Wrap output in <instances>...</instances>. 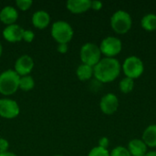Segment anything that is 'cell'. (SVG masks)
<instances>
[{"label": "cell", "mask_w": 156, "mask_h": 156, "mask_svg": "<svg viewBox=\"0 0 156 156\" xmlns=\"http://www.w3.org/2000/svg\"><path fill=\"white\" fill-rule=\"evenodd\" d=\"M121 64L114 58H103L93 67V76L102 83L113 81L121 73Z\"/></svg>", "instance_id": "obj_1"}, {"label": "cell", "mask_w": 156, "mask_h": 156, "mask_svg": "<svg viewBox=\"0 0 156 156\" xmlns=\"http://www.w3.org/2000/svg\"><path fill=\"white\" fill-rule=\"evenodd\" d=\"M20 76L13 69H7L0 74V93L12 95L19 89Z\"/></svg>", "instance_id": "obj_2"}, {"label": "cell", "mask_w": 156, "mask_h": 156, "mask_svg": "<svg viewBox=\"0 0 156 156\" xmlns=\"http://www.w3.org/2000/svg\"><path fill=\"white\" fill-rule=\"evenodd\" d=\"M73 28L66 21L58 20L53 23L51 36L58 44H68L73 37Z\"/></svg>", "instance_id": "obj_3"}, {"label": "cell", "mask_w": 156, "mask_h": 156, "mask_svg": "<svg viewBox=\"0 0 156 156\" xmlns=\"http://www.w3.org/2000/svg\"><path fill=\"white\" fill-rule=\"evenodd\" d=\"M133 24L131 15L124 10H118L111 17V26L112 29L118 34L127 33Z\"/></svg>", "instance_id": "obj_4"}, {"label": "cell", "mask_w": 156, "mask_h": 156, "mask_svg": "<svg viewBox=\"0 0 156 156\" xmlns=\"http://www.w3.org/2000/svg\"><path fill=\"white\" fill-rule=\"evenodd\" d=\"M80 59L83 64L94 67L101 59V52L100 47L95 43L88 42L85 43L80 48Z\"/></svg>", "instance_id": "obj_5"}, {"label": "cell", "mask_w": 156, "mask_h": 156, "mask_svg": "<svg viewBox=\"0 0 156 156\" xmlns=\"http://www.w3.org/2000/svg\"><path fill=\"white\" fill-rule=\"evenodd\" d=\"M122 70L126 77L134 80L144 73V65L140 58L136 56H130L125 58L122 64Z\"/></svg>", "instance_id": "obj_6"}, {"label": "cell", "mask_w": 156, "mask_h": 156, "mask_svg": "<svg viewBox=\"0 0 156 156\" xmlns=\"http://www.w3.org/2000/svg\"><path fill=\"white\" fill-rule=\"evenodd\" d=\"M122 48V40L116 37L109 36L102 39L100 45L101 54L105 55L106 58H113L118 55Z\"/></svg>", "instance_id": "obj_7"}, {"label": "cell", "mask_w": 156, "mask_h": 156, "mask_svg": "<svg viewBox=\"0 0 156 156\" xmlns=\"http://www.w3.org/2000/svg\"><path fill=\"white\" fill-rule=\"evenodd\" d=\"M20 108L14 100L4 98L0 99V116L5 119H14L18 116Z\"/></svg>", "instance_id": "obj_8"}, {"label": "cell", "mask_w": 156, "mask_h": 156, "mask_svg": "<svg viewBox=\"0 0 156 156\" xmlns=\"http://www.w3.org/2000/svg\"><path fill=\"white\" fill-rule=\"evenodd\" d=\"M119 107V99L113 93H107L105 94L101 101H100V108L101 112L105 114H113Z\"/></svg>", "instance_id": "obj_9"}, {"label": "cell", "mask_w": 156, "mask_h": 156, "mask_svg": "<svg viewBox=\"0 0 156 156\" xmlns=\"http://www.w3.org/2000/svg\"><path fill=\"white\" fill-rule=\"evenodd\" d=\"M34 68V60L28 55H22L15 63V71L20 76H27Z\"/></svg>", "instance_id": "obj_10"}, {"label": "cell", "mask_w": 156, "mask_h": 156, "mask_svg": "<svg viewBox=\"0 0 156 156\" xmlns=\"http://www.w3.org/2000/svg\"><path fill=\"white\" fill-rule=\"evenodd\" d=\"M24 28L17 24L6 26L3 30V37L8 42H18L23 39Z\"/></svg>", "instance_id": "obj_11"}, {"label": "cell", "mask_w": 156, "mask_h": 156, "mask_svg": "<svg viewBox=\"0 0 156 156\" xmlns=\"http://www.w3.org/2000/svg\"><path fill=\"white\" fill-rule=\"evenodd\" d=\"M18 18L17 10L12 5H5L0 11V20L6 26L16 24Z\"/></svg>", "instance_id": "obj_12"}, {"label": "cell", "mask_w": 156, "mask_h": 156, "mask_svg": "<svg viewBox=\"0 0 156 156\" xmlns=\"http://www.w3.org/2000/svg\"><path fill=\"white\" fill-rule=\"evenodd\" d=\"M32 23L35 27L38 29H44L50 23V16L47 11L38 10L32 16Z\"/></svg>", "instance_id": "obj_13"}, {"label": "cell", "mask_w": 156, "mask_h": 156, "mask_svg": "<svg viewBox=\"0 0 156 156\" xmlns=\"http://www.w3.org/2000/svg\"><path fill=\"white\" fill-rule=\"evenodd\" d=\"M128 151L132 156H145L147 152V145L142 139H133L129 142Z\"/></svg>", "instance_id": "obj_14"}, {"label": "cell", "mask_w": 156, "mask_h": 156, "mask_svg": "<svg viewBox=\"0 0 156 156\" xmlns=\"http://www.w3.org/2000/svg\"><path fill=\"white\" fill-rule=\"evenodd\" d=\"M90 0H69L66 4L67 8L74 14L86 12L90 8Z\"/></svg>", "instance_id": "obj_15"}, {"label": "cell", "mask_w": 156, "mask_h": 156, "mask_svg": "<svg viewBox=\"0 0 156 156\" xmlns=\"http://www.w3.org/2000/svg\"><path fill=\"white\" fill-rule=\"evenodd\" d=\"M142 140L147 147H156V124H151L144 130Z\"/></svg>", "instance_id": "obj_16"}, {"label": "cell", "mask_w": 156, "mask_h": 156, "mask_svg": "<svg viewBox=\"0 0 156 156\" xmlns=\"http://www.w3.org/2000/svg\"><path fill=\"white\" fill-rule=\"evenodd\" d=\"M76 74L80 80L81 81L88 80L93 76V67L82 63L78 67L76 70Z\"/></svg>", "instance_id": "obj_17"}, {"label": "cell", "mask_w": 156, "mask_h": 156, "mask_svg": "<svg viewBox=\"0 0 156 156\" xmlns=\"http://www.w3.org/2000/svg\"><path fill=\"white\" fill-rule=\"evenodd\" d=\"M142 27L147 31H154L156 29V15L154 13L146 14L141 20Z\"/></svg>", "instance_id": "obj_18"}, {"label": "cell", "mask_w": 156, "mask_h": 156, "mask_svg": "<svg viewBox=\"0 0 156 156\" xmlns=\"http://www.w3.org/2000/svg\"><path fill=\"white\" fill-rule=\"evenodd\" d=\"M34 87H35V80L30 75L20 77V80H19V89L20 90H22L24 91H29V90H33Z\"/></svg>", "instance_id": "obj_19"}, {"label": "cell", "mask_w": 156, "mask_h": 156, "mask_svg": "<svg viewBox=\"0 0 156 156\" xmlns=\"http://www.w3.org/2000/svg\"><path fill=\"white\" fill-rule=\"evenodd\" d=\"M119 88H120V90L123 93L131 92L134 88V80L128 78V77L123 78L119 83Z\"/></svg>", "instance_id": "obj_20"}, {"label": "cell", "mask_w": 156, "mask_h": 156, "mask_svg": "<svg viewBox=\"0 0 156 156\" xmlns=\"http://www.w3.org/2000/svg\"><path fill=\"white\" fill-rule=\"evenodd\" d=\"M110 156H132L128 149L124 146H116L110 153Z\"/></svg>", "instance_id": "obj_21"}, {"label": "cell", "mask_w": 156, "mask_h": 156, "mask_svg": "<svg viewBox=\"0 0 156 156\" xmlns=\"http://www.w3.org/2000/svg\"><path fill=\"white\" fill-rule=\"evenodd\" d=\"M88 156H110V153L107 149L96 146L90 151Z\"/></svg>", "instance_id": "obj_22"}, {"label": "cell", "mask_w": 156, "mask_h": 156, "mask_svg": "<svg viewBox=\"0 0 156 156\" xmlns=\"http://www.w3.org/2000/svg\"><path fill=\"white\" fill-rule=\"evenodd\" d=\"M16 4L20 10L26 11L31 7V5H33V1L32 0H16Z\"/></svg>", "instance_id": "obj_23"}, {"label": "cell", "mask_w": 156, "mask_h": 156, "mask_svg": "<svg viewBox=\"0 0 156 156\" xmlns=\"http://www.w3.org/2000/svg\"><path fill=\"white\" fill-rule=\"evenodd\" d=\"M34 37H35V34L33 31L31 30H24V33H23V39L27 42V43H31L33 40H34Z\"/></svg>", "instance_id": "obj_24"}, {"label": "cell", "mask_w": 156, "mask_h": 156, "mask_svg": "<svg viewBox=\"0 0 156 156\" xmlns=\"http://www.w3.org/2000/svg\"><path fill=\"white\" fill-rule=\"evenodd\" d=\"M8 147H9V143L4 138H0V154L8 152L7 151Z\"/></svg>", "instance_id": "obj_25"}, {"label": "cell", "mask_w": 156, "mask_h": 156, "mask_svg": "<svg viewBox=\"0 0 156 156\" xmlns=\"http://www.w3.org/2000/svg\"><path fill=\"white\" fill-rule=\"evenodd\" d=\"M102 2L101 1H98V0H95V1H91V4H90V8H92L93 10H100L102 8Z\"/></svg>", "instance_id": "obj_26"}, {"label": "cell", "mask_w": 156, "mask_h": 156, "mask_svg": "<svg viewBox=\"0 0 156 156\" xmlns=\"http://www.w3.org/2000/svg\"><path fill=\"white\" fill-rule=\"evenodd\" d=\"M109 139L107 137H101L100 140H99V146L101 147V148H104V149H107V147L109 146Z\"/></svg>", "instance_id": "obj_27"}, {"label": "cell", "mask_w": 156, "mask_h": 156, "mask_svg": "<svg viewBox=\"0 0 156 156\" xmlns=\"http://www.w3.org/2000/svg\"><path fill=\"white\" fill-rule=\"evenodd\" d=\"M57 49L61 54L67 53V51H68V44H58Z\"/></svg>", "instance_id": "obj_28"}, {"label": "cell", "mask_w": 156, "mask_h": 156, "mask_svg": "<svg viewBox=\"0 0 156 156\" xmlns=\"http://www.w3.org/2000/svg\"><path fill=\"white\" fill-rule=\"evenodd\" d=\"M0 156H17L16 154L11 153V152H5L4 154H0Z\"/></svg>", "instance_id": "obj_29"}, {"label": "cell", "mask_w": 156, "mask_h": 156, "mask_svg": "<svg viewBox=\"0 0 156 156\" xmlns=\"http://www.w3.org/2000/svg\"><path fill=\"white\" fill-rule=\"evenodd\" d=\"M145 156H156V151H153V152H149L147 153Z\"/></svg>", "instance_id": "obj_30"}, {"label": "cell", "mask_w": 156, "mask_h": 156, "mask_svg": "<svg viewBox=\"0 0 156 156\" xmlns=\"http://www.w3.org/2000/svg\"><path fill=\"white\" fill-rule=\"evenodd\" d=\"M2 52H3V48H2V44H1V42H0V57H1V55H2Z\"/></svg>", "instance_id": "obj_31"}, {"label": "cell", "mask_w": 156, "mask_h": 156, "mask_svg": "<svg viewBox=\"0 0 156 156\" xmlns=\"http://www.w3.org/2000/svg\"><path fill=\"white\" fill-rule=\"evenodd\" d=\"M55 156H63V155H55Z\"/></svg>", "instance_id": "obj_32"}]
</instances>
